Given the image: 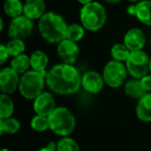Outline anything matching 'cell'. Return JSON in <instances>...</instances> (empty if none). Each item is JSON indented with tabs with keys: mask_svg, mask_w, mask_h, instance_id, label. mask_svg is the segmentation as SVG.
I'll list each match as a JSON object with an SVG mask.
<instances>
[{
	"mask_svg": "<svg viewBox=\"0 0 151 151\" xmlns=\"http://www.w3.org/2000/svg\"><path fill=\"white\" fill-rule=\"evenodd\" d=\"M46 84L52 92L70 95L82 86V76L73 64H56L47 73Z\"/></svg>",
	"mask_w": 151,
	"mask_h": 151,
	"instance_id": "cell-1",
	"label": "cell"
},
{
	"mask_svg": "<svg viewBox=\"0 0 151 151\" xmlns=\"http://www.w3.org/2000/svg\"><path fill=\"white\" fill-rule=\"evenodd\" d=\"M68 25L62 16L56 13H46L38 20V31L42 38L50 44H57L66 38Z\"/></svg>",
	"mask_w": 151,
	"mask_h": 151,
	"instance_id": "cell-2",
	"label": "cell"
},
{
	"mask_svg": "<svg viewBox=\"0 0 151 151\" xmlns=\"http://www.w3.org/2000/svg\"><path fill=\"white\" fill-rule=\"evenodd\" d=\"M80 20L83 27L88 31H99L107 22V12L103 4L92 1L83 5L80 11Z\"/></svg>",
	"mask_w": 151,
	"mask_h": 151,
	"instance_id": "cell-3",
	"label": "cell"
},
{
	"mask_svg": "<svg viewBox=\"0 0 151 151\" xmlns=\"http://www.w3.org/2000/svg\"><path fill=\"white\" fill-rule=\"evenodd\" d=\"M48 118L50 129L57 136L68 137L76 128L75 115L65 107H57Z\"/></svg>",
	"mask_w": 151,
	"mask_h": 151,
	"instance_id": "cell-4",
	"label": "cell"
},
{
	"mask_svg": "<svg viewBox=\"0 0 151 151\" xmlns=\"http://www.w3.org/2000/svg\"><path fill=\"white\" fill-rule=\"evenodd\" d=\"M47 73H40L35 70H28L20 78L19 91L26 99H35L42 93L46 84Z\"/></svg>",
	"mask_w": 151,
	"mask_h": 151,
	"instance_id": "cell-5",
	"label": "cell"
},
{
	"mask_svg": "<svg viewBox=\"0 0 151 151\" xmlns=\"http://www.w3.org/2000/svg\"><path fill=\"white\" fill-rule=\"evenodd\" d=\"M125 65L128 73L134 79H141L150 73V58L142 50L132 51Z\"/></svg>",
	"mask_w": 151,
	"mask_h": 151,
	"instance_id": "cell-6",
	"label": "cell"
},
{
	"mask_svg": "<svg viewBox=\"0 0 151 151\" xmlns=\"http://www.w3.org/2000/svg\"><path fill=\"white\" fill-rule=\"evenodd\" d=\"M127 73L126 65H124L122 62L111 60L104 67L103 77L108 86L112 88H118L124 84Z\"/></svg>",
	"mask_w": 151,
	"mask_h": 151,
	"instance_id": "cell-7",
	"label": "cell"
},
{
	"mask_svg": "<svg viewBox=\"0 0 151 151\" xmlns=\"http://www.w3.org/2000/svg\"><path fill=\"white\" fill-rule=\"evenodd\" d=\"M34 29L33 20L22 15L12 19L9 26V36L11 40H25L31 35Z\"/></svg>",
	"mask_w": 151,
	"mask_h": 151,
	"instance_id": "cell-8",
	"label": "cell"
},
{
	"mask_svg": "<svg viewBox=\"0 0 151 151\" xmlns=\"http://www.w3.org/2000/svg\"><path fill=\"white\" fill-rule=\"evenodd\" d=\"M57 55L62 63L73 64L79 58L80 49L76 42L65 38L57 46Z\"/></svg>",
	"mask_w": 151,
	"mask_h": 151,
	"instance_id": "cell-9",
	"label": "cell"
},
{
	"mask_svg": "<svg viewBox=\"0 0 151 151\" xmlns=\"http://www.w3.org/2000/svg\"><path fill=\"white\" fill-rule=\"evenodd\" d=\"M19 73H17L11 66L4 67L0 71V89L4 94H13L20 84Z\"/></svg>",
	"mask_w": 151,
	"mask_h": 151,
	"instance_id": "cell-10",
	"label": "cell"
},
{
	"mask_svg": "<svg viewBox=\"0 0 151 151\" xmlns=\"http://www.w3.org/2000/svg\"><path fill=\"white\" fill-rule=\"evenodd\" d=\"M106 82L103 75L97 71L90 70L82 76V87L86 92L91 94H96L103 90Z\"/></svg>",
	"mask_w": 151,
	"mask_h": 151,
	"instance_id": "cell-11",
	"label": "cell"
},
{
	"mask_svg": "<svg viewBox=\"0 0 151 151\" xmlns=\"http://www.w3.org/2000/svg\"><path fill=\"white\" fill-rule=\"evenodd\" d=\"M56 108L55 99L50 92H42L33 101V110L36 115L48 117Z\"/></svg>",
	"mask_w": 151,
	"mask_h": 151,
	"instance_id": "cell-12",
	"label": "cell"
},
{
	"mask_svg": "<svg viewBox=\"0 0 151 151\" xmlns=\"http://www.w3.org/2000/svg\"><path fill=\"white\" fill-rule=\"evenodd\" d=\"M123 44L130 51H140L144 48L146 44V36L144 31L140 28H132L129 29L123 37Z\"/></svg>",
	"mask_w": 151,
	"mask_h": 151,
	"instance_id": "cell-13",
	"label": "cell"
},
{
	"mask_svg": "<svg viewBox=\"0 0 151 151\" xmlns=\"http://www.w3.org/2000/svg\"><path fill=\"white\" fill-rule=\"evenodd\" d=\"M46 7L45 0H26L23 15L31 20H40L46 14Z\"/></svg>",
	"mask_w": 151,
	"mask_h": 151,
	"instance_id": "cell-14",
	"label": "cell"
},
{
	"mask_svg": "<svg viewBox=\"0 0 151 151\" xmlns=\"http://www.w3.org/2000/svg\"><path fill=\"white\" fill-rule=\"evenodd\" d=\"M138 119L144 122H151V92H148L139 99L136 108Z\"/></svg>",
	"mask_w": 151,
	"mask_h": 151,
	"instance_id": "cell-15",
	"label": "cell"
},
{
	"mask_svg": "<svg viewBox=\"0 0 151 151\" xmlns=\"http://www.w3.org/2000/svg\"><path fill=\"white\" fill-rule=\"evenodd\" d=\"M30 65L31 68L40 73H47V67L49 65L48 55L40 50L33 52L30 56Z\"/></svg>",
	"mask_w": 151,
	"mask_h": 151,
	"instance_id": "cell-16",
	"label": "cell"
},
{
	"mask_svg": "<svg viewBox=\"0 0 151 151\" xmlns=\"http://www.w3.org/2000/svg\"><path fill=\"white\" fill-rule=\"evenodd\" d=\"M136 18L138 21L147 26H151V0H143L137 3Z\"/></svg>",
	"mask_w": 151,
	"mask_h": 151,
	"instance_id": "cell-17",
	"label": "cell"
},
{
	"mask_svg": "<svg viewBox=\"0 0 151 151\" xmlns=\"http://www.w3.org/2000/svg\"><path fill=\"white\" fill-rule=\"evenodd\" d=\"M124 92L126 95L134 99H140L146 94V91L142 87L140 79H132L124 84Z\"/></svg>",
	"mask_w": 151,
	"mask_h": 151,
	"instance_id": "cell-18",
	"label": "cell"
},
{
	"mask_svg": "<svg viewBox=\"0 0 151 151\" xmlns=\"http://www.w3.org/2000/svg\"><path fill=\"white\" fill-rule=\"evenodd\" d=\"M11 67L19 75L27 73L28 68L31 67L30 65V57H28L25 54H21L19 56H16L12 59Z\"/></svg>",
	"mask_w": 151,
	"mask_h": 151,
	"instance_id": "cell-19",
	"label": "cell"
},
{
	"mask_svg": "<svg viewBox=\"0 0 151 151\" xmlns=\"http://www.w3.org/2000/svg\"><path fill=\"white\" fill-rule=\"evenodd\" d=\"M24 9V4L21 0H5L3 3V11L5 15L11 18H17L22 16Z\"/></svg>",
	"mask_w": 151,
	"mask_h": 151,
	"instance_id": "cell-20",
	"label": "cell"
},
{
	"mask_svg": "<svg viewBox=\"0 0 151 151\" xmlns=\"http://www.w3.org/2000/svg\"><path fill=\"white\" fill-rule=\"evenodd\" d=\"M15 111V105L9 94L2 93L0 96V119L12 117Z\"/></svg>",
	"mask_w": 151,
	"mask_h": 151,
	"instance_id": "cell-21",
	"label": "cell"
},
{
	"mask_svg": "<svg viewBox=\"0 0 151 151\" xmlns=\"http://www.w3.org/2000/svg\"><path fill=\"white\" fill-rule=\"evenodd\" d=\"M21 127V123L18 119L13 117L6 118V119H0V132L1 134H15L19 132Z\"/></svg>",
	"mask_w": 151,
	"mask_h": 151,
	"instance_id": "cell-22",
	"label": "cell"
},
{
	"mask_svg": "<svg viewBox=\"0 0 151 151\" xmlns=\"http://www.w3.org/2000/svg\"><path fill=\"white\" fill-rule=\"evenodd\" d=\"M132 51L124 44H115L111 48V57L113 60L118 62H126Z\"/></svg>",
	"mask_w": 151,
	"mask_h": 151,
	"instance_id": "cell-23",
	"label": "cell"
},
{
	"mask_svg": "<svg viewBox=\"0 0 151 151\" xmlns=\"http://www.w3.org/2000/svg\"><path fill=\"white\" fill-rule=\"evenodd\" d=\"M85 30L86 29L83 27L82 24H77V23L69 24L68 27H67L66 38L76 42H80V40L84 37Z\"/></svg>",
	"mask_w": 151,
	"mask_h": 151,
	"instance_id": "cell-24",
	"label": "cell"
},
{
	"mask_svg": "<svg viewBox=\"0 0 151 151\" xmlns=\"http://www.w3.org/2000/svg\"><path fill=\"white\" fill-rule=\"evenodd\" d=\"M5 46L7 48L9 56H12L13 58L24 54V51H25V44L22 40H11L5 44Z\"/></svg>",
	"mask_w": 151,
	"mask_h": 151,
	"instance_id": "cell-25",
	"label": "cell"
},
{
	"mask_svg": "<svg viewBox=\"0 0 151 151\" xmlns=\"http://www.w3.org/2000/svg\"><path fill=\"white\" fill-rule=\"evenodd\" d=\"M57 151H80L79 144L69 137H62L57 143Z\"/></svg>",
	"mask_w": 151,
	"mask_h": 151,
	"instance_id": "cell-26",
	"label": "cell"
},
{
	"mask_svg": "<svg viewBox=\"0 0 151 151\" xmlns=\"http://www.w3.org/2000/svg\"><path fill=\"white\" fill-rule=\"evenodd\" d=\"M30 126L35 132H46L48 128H50V126H49V118L47 116L35 115L30 121Z\"/></svg>",
	"mask_w": 151,
	"mask_h": 151,
	"instance_id": "cell-27",
	"label": "cell"
},
{
	"mask_svg": "<svg viewBox=\"0 0 151 151\" xmlns=\"http://www.w3.org/2000/svg\"><path fill=\"white\" fill-rule=\"evenodd\" d=\"M141 84H142V87L144 88V90L146 91L147 93L151 92V73L150 75H146L144 76L143 78L140 79Z\"/></svg>",
	"mask_w": 151,
	"mask_h": 151,
	"instance_id": "cell-28",
	"label": "cell"
},
{
	"mask_svg": "<svg viewBox=\"0 0 151 151\" xmlns=\"http://www.w3.org/2000/svg\"><path fill=\"white\" fill-rule=\"evenodd\" d=\"M9 54L6 46H5V44H1V46H0V64H4L7 61V59H9Z\"/></svg>",
	"mask_w": 151,
	"mask_h": 151,
	"instance_id": "cell-29",
	"label": "cell"
},
{
	"mask_svg": "<svg viewBox=\"0 0 151 151\" xmlns=\"http://www.w3.org/2000/svg\"><path fill=\"white\" fill-rule=\"evenodd\" d=\"M127 14L129 16H134V17H136V14H137V6H136V4L129 5V6L127 7Z\"/></svg>",
	"mask_w": 151,
	"mask_h": 151,
	"instance_id": "cell-30",
	"label": "cell"
},
{
	"mask_svg": "<svg viewBox=\"0 0 151 151\" xmlns=\"http://www.w3.org/2000/svg\"><path fill=\"white\" fill-rule=\"evenodd\" d=\"M47 147H49V148L52 149V150L57 151V143H55V142H50L47 145Z\"/></svg>",
	"mask_w": 151,
	"mask_h": 151,
	"instance_id": "cell-31",
	"label": "cell"
},
{
	"mask_svg": "<svg viewBox=\"0 0 151 151\" xmlns=\"http://www.w3.org/2000/svg\"><path fill=\"white\" fill-rule=\"evenodd\" d=\"M79 3H81L82 5H86L88 4V3H91L93 1V0H77Z\"/></svg>",
	"mask_w": 151,
	"mask_h": 151,
	"instance_id": "cell-32",
	"label": "cell"
},
{
	"mask_svg": "<svg viewBox=\"0 0 151 151\" xmlns=\"http://www.w3.org/2000/svg\"><path fill=\"white\" fill-rule=\"evenodd\" d=\"M104 1H106L107 3H111V4H115V3H119L122 0H104Z\"/></svg>",
	"mask_w": 151,
	"mask_h": 151,
	"instance_id": "cell-33",
	"label": "cell"
},
{
	"mask_svg": "<svg viewBox=\"0 0 151 151\" xmlns=\"http://www.w3.org/2000/svg\"><path fill=\"white\" fill-rule=\"evenodd\" d=\"M3 27H4V26H3V19L1 18V19H0V32L3 31Z\"/></svg>",
	"mask_w": 151,
	"mask_h": 151,
	"instance_id": "cell-34",
	"label": "cell"
},
{
	"mask_svg": "<svg viewBox=\"0 0 151 151\" xmlns=\"http://www.w3.org/2000/svg\"><path fill=\"white\" fill-rule=\"evenodd\" d=\"M38 151H55V150H52V149H50L49 147H44V148H40Z\"/></svg>",
	"mask_w": 151,
	"mask_h": 151,
	"instance_id": "cell-35",
	"label": "cell"
},
{
	"mask_svg": "<svg viewBox=\"0 0 151 151\" xmlns=\"http://www.w3.org/2000/svg\"><path fill=\"white\" fill-rule=\"evenodd\" d=\"M128 1H130V2L134 3V4H137V3L141 2V1H143V0H128Z\"/></svg>",
	"mask_w": 151,
	"mask_h": 151,
	"instance_id": "cell-36",
	"label": "cell"
},
{
	"mask_svg": "<svg viewBox=\"0 0 151 151\" xmlns=\"http://www.w3.org/2000/svg\"><path fill=\"white\" fill-rule=\"evenodd\" d=\"M1 151H9V149H6V148H2L1 149Z\"/></svg>",
	"mask_w": 151,
	"mask_h": 151,
	"instance_id": "cell-37",
	"label": "cell"
},
{
	"mask_svg": "<svg viewBox=\"0 0 151 151\" xmlns=\"http://www.w3.org/2000/svg\"><path fill=\"white\" fill-rule=\"evenodd\" d=\"M150 73H151V58H150Z\"/></svg>",
	"mask_w": 151,
	"mask_h": 151,
	"instance_id": "cell-38",
	"label": "cell"
},
{
	"mask_svg": "<svg viewBox=\"0 0 151 151\" xmlns=\"http://www.w3.org/2000/svg\"><path fill=\"white\" fill-rule=\"evenodd\" d=\"M150 46H151V34H150Z\"/></svg>",
	"mask_w": 151,
	"mask_h": 151,
	"instance_id": "cell-39",
	"label": "cell"
}]
</instances>
